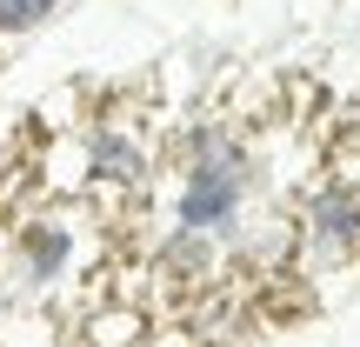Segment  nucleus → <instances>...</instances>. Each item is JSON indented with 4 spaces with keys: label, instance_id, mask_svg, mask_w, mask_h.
<instances>
[{
    "label": "nucleus",
    "instance_id": "nucleus-4",
    "mask_svg": "<svg viewBox=\"0 0 360 347\" xmlns=\"http://www.w3.org/2000/svg\"><path fill=\"white\" fill-rule=\"evenodd\" d=\"M294 241L307 247V260H321V267L360 254V174L334 168L327 180H314V194L300 201Z\"/></svg>",
    "mask_w": 360,
    "mask_h": 347
},
{
    "label": "nucleus",
    "instance_id": "nucleus-9",
    "mask_svg": "<svg viewBox=\"0 0 360 347\" xmlns=\"http://www.w3.org/2000/svg\"><path fill=\"white\" fill-rule=\"evenodd\" d=\"M7 308H13V294H7V281H0V314H7Z\"/></svg>",
    "mask_w": 360,
    "mask_h": 347
},
{
    "label": "nucleus",
    "instance_id": "nucleus-10",
    "mask_svg": "<svg viewBox=\"0 0 360 347\" xmlns=\"http://www.w3.org/2000/svg\"><path fill=\"white\" fill-rule=\"evenodd\" d=\"M347 7H354V13H360V0H347Z\"/></svg>",
    "mask_w": 360,
    "mask_h": 347
},
{
    "label": "nucleus",
    "instance_id": "nucleus-3",
    "mask_svg": "<svg viewBox=\"0 0 360 347\" xmlns=\"http://www.w3.org/2000/svg\"><path fill=\"white\" fill-rule=\"evenodd\" d=\"M80 227L67 214H34L7 241V294H53L80 267Z\"/></svg>",
    "mask_w": 360,
    "mask_h": 347
},
{
    "label": "nucleus",
    "instance_id": "nucleus-6",
    "mask_svg": "<svg viewBox=\"0 0 360 347\" xmlns=\"http://www.w3.org/2000/svg\"><path fill=\"white\" fill-rule=\"evenodd\" d=\"M167 160L180 168H233V174H254V141L240 134V120L227 114H187L174 120L167 134Z\"/></svg>",
    "mask_w": 360,
    "mask_h": 347
},
{
    "label": "nucleus",
    "instance_id": "nucleus-7",
    "mask_svg": "<svg viewBox=\"0 0 360 347\" xmlns=\"http://www.w3.org/2000/svg\"><path fill=\"white\" fill-rule=\"evenodd\" d=\"M147 341V314L134 301H107L80 321V347H141Z\"/></svg>",
    "mask_w": 360,
    "mask_h": 347
},
{
    "label": "nucleus",
    "instance_id": "nucleus-2",
    "mask_svg": "<svg viewBox=\"0 0 360 347\" xmlns=\"http://www.w3.org/2000/svg\"><path fill=\"white\" fill-rule=\"evenodd\" d=\"M154 141L134 120H94L80 134V187L114 194V201H141L154 187Z\"/></svg>",
    "mask_w": 360,
    "mask_h": 347
},
{
    "label": "nucleus",
    "instance_id": "nucleus-1",
    "mask_svg": "<svg viewBox=\"0 0 360 347\" xmlns=\"http://www.w3.org/2000/svg\"><path fill=\"white\" fill-rule=\"evenodd\" d=\"M247 207H254V174L180 168L174 187H167V227H193V234H214V241H233L247 227Z\"/></svg>",
    "mask_w": 360,
    "mask_h": 347
},
{
    "label": "nucleus",
    "instance_id": "nucleus-8",
    "mask_svg": "<svg viewBox=\"0 0 360 347\" xmlns=\"http://www.w3.org/2000/svg\"><path fill=\"white\" fill-rule=\"evenodd\" d=\"M67 0H0V40H34L40 27L60 20Z\"/></svg>",
    "mask_w": 360,
    "mask_h": 347
},
{
    "label": "nucleus",
    "instance_id": "nucleus-5",
    "mask_svg": "<svg viewBox=\"0 0 360 347\" xmlns=\"http://www.w3.org/2000/svg\"><path fill=\"white\" fill-rule=\"evenodd\" d=\"M220 267H227V241L214 234H193V227H160L154 254H147V281L174 301H193V294H214L220 287Z\"/></svg>",
    "mask_w": 360,
    "mask_h": 347
}]
</instances>
